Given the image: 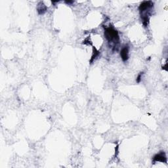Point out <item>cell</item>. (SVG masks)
Returning <instances> with one entry per match:
<instances>
[{"instance_id":"1","label":"cell","mask_w":168,"mask_h":168,"mask_svg":"<svg viewBox=\"0 0 168 168\" xmlns=\"http://www.w3.org/2000/svg\"><path fill=\"white\" fill-rule=\"evenodd\" d=\"M105 36L108 43H111V46H114V48L116 49V45L119 43V41L118 31L112 27H108V28H105Z\"/></svg>"},{"instance_id":"2","label":"cell","mask_w":168,"mask_h":168,"mask_svg":"<svg viewBox=\"0 0 168 168\" xmlns=\"http://www.w3.org/2000/svg\"><path fill=\"white\" fill-rule=\"evenodd\" d=\"M153 7V3L150 1H144L139 6V11L140 14L143 15L146 11H149Z\"/></svg>"},{"instance_id":"3","label":"cell","mask_w":168,"mask_h":168,"mask_svg":"<svg viewBox=\"0 0 168 168\" xmlns=\"http://www.w3.org/2000/svg\"><path fill=\"white\" fill-rule=\"evenodd\" d=\"M162 162L167 163V157L164 152H160V153L156 154L153 158V162Z\"/></svg>"},{"instance_id":"4","label":"cell","mask_w":168,"mask_h":168,"mask_svg":"<svg viewBox=\"0 0 168 168\" xmlns=\"http://www.w3.org/2000/svg\"><path fill=\"white\" fill-rule=\"evenodd\" d=\"M120 56L122 59L123 62H125L129 59V47L128 46H125L123 47L121 50Z\"/></svg>"},{"instance_id":"5","label":"cell","mask_w":168,"mask_h":168,"mask_svg":"<svg viewBox=\"0 0 168 168\" xmlns=\"http://www.w3.org/2000/svg\"><path fill=\"white\" fill-rule=\"evenodd\" d=\"M46 11V7L41 2L37 7V12L40 15H42Z\"/></svg>"},{"instance_id":"6","label":"cell","mask_w":168,"mask_h":168,"mask_svg":"<svg viewBox=\"0 0 168 168\" xmlns=\"http://www.w3.org/2000/svg\"><path fill=\"white\" fill-rule=\"evenodd\" d=\"M142 75H143V73H140L139 74V76H137V83H139V82L140 81V80H141Z\"/></svg>"}]
</instances>
